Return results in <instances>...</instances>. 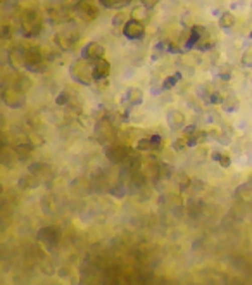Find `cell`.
Returning a JSON list of instances; mask_svg holds the SVG:
<instances>
[{
  "label": "cell",
  "instance_id": "obj_1",
  "mask_svg": "<svg viewBox=\"0 0 252 285\" xmlns=\"http://www.w3.org/2000/svg\"><path fill=\"white\" fill-rule=\"evenodd\" d=\"M19 30H21L25 38L38 37L43 30V18L40 14V9L25 11V13L19 14Z\"/></svg>",
  "mask_w": 252,
  "mask_h": 285
},
{
  "label": "cell",
  "instance_id": "obj_2",
  "mask_svg": "<svg viewBox=\"0 0 252 285\" xmlns=\"http://www.w3.org/2000/svg\"><path fill=\"white\" fill-rule=\"evenodd\" d=\"M69 76L73 78V81H76L78 85L90 86L95 78H93V64L92 61H86V59H78L73 61L69 66Z\"/></svg>",
  "mask_w": 252,
  "mask_h": 285
},
{
  "label": "cell",
  "instance_id": "obj_3",
  "mask_svg": "<svg viewBox=\"0 0 252 285\" xmlns=\"http://www.w3.org/2000/svg\"><path fill=\"white\" fill-rule=\"evenodd\" d=\"M2 102L11 109H21L26 106V92L16 85L4 86L2 90Z\"/></svg>",
  "mask_w": 252,
  "mask_h": 285
},
{
  "label": "cell",
  "instance_id": "obj_4",
  "mask_svg": "<svg viewBox=\"0 0 252 285\" xmlns=\"http://www.w3.org/2000/svg\"><path fill=\"white\" fill-rule=\"evenodd\" d=\"M104 154L111 164H124L128 161V157L132 156L128 145L119 144V142H111V144L105 145Z\"/></svg>",
  "mask_w": 252,
  "mask_h": 285
},
{
  "label": "cell",
  "instance_id": "obj_5",
  "mask_svg": "<svg viewBox=\"0 0 252 285\" xmlns=\"http://www.w3.org/2000/svg\"><path fill=\"white\" fill-rule=\"evenodd\" d=\"M98 0H76L73 6L74 13L80 19H83V21H93V19H97L98 16Z\"/></svg>",
  "mask_w": 252,
  "mask_h": 285
},
{
  "label": "cell",
  "instance_id": "obj_6",
  "mask_svg": "<svg viewBox=\"0 0 252 285\" xmlns=\"http://www.w3.org/2000/svg\"><path fill=\"white\" fill-rule=\"evenodd\" d=\"M37 240L40 244L45 245L47 249H54L61 240V230L56 225H49V227H43L37 233Z\"/></svg>",
  "mask_w": 252,
  "mask_h": 285
},
{
  "label": "cell",
  "instance_id": "obj_7",
  "mask_svg": "<svg viewBox=\"0 0 252 285\" xmlns=\"http://www.w3.org/2000/svg\"><path fill=\"white\" fill-rule=\"evenodd\" d=\"M123 35L128 40H142L145 37V25L137 19H128L123 26Z\"/></svg>",
  "mask_w": 252,
  "mask_h": 285
},
{
  "label": "cell",
  "instance_id": "obj_8",
  "mask_svg": "<svg viewBox=\"0 0 252 285\" xmlns=\"http://www.w3.org/2000/svg\"><path fill=\"white\" fill-rule=\"evenodd\" d=\"M114 135H116V132H114V126L111 125V121H109L107 118H102L95 126L97 140L102 142V144H111Z\"/></svg>",
  "mask_w": 252,
  "mask_h": 285
},
{
  "label": "cell",
  "instance_id": "obj_9",
  "mask_svg": "<svg viewBox=\"0 0 252 285\" xmlns=\"http://www.w3.org/2000/svg\"><path fill=\"white\" fill-rule=\"evenodd\" d=\"M104 55H105V47L98 42H88L83 49H81V57L86 59V61L95 62L97 59L104 57Z\"/></svg>",
  "mask_w": 252,
  "mask_h": 285
},
{
  "label": "cell",
  "instance_id": "obj_10",
  "mask_svg": "<svg viewBox=\"0 0 252 285\" xmlns=\"http://www.w3.org/2000/svg\"><path fill=\"white\" fill-rule=\"evenodd\" d=\"M78 42V35L73 31H59L54 35V43L59 47L61 50H71Z\"/></svg>",
  "mask_w": 252,
  "mask_h": 285
},
{
  "label": "cell",
  "instance_id": "obj_11",
  "mask_svg": "<svg viewBox=\"0 0 252 285\" xmlns=\"http://www.w3.org/2000/svg\"><path fill=\"white\" fill-rule=\"evenodd\" d=\"M26 49H28V47H23L21 43H19V45H16L9 50V64L13 66L14 69L26 68Z\"/></svg>",
  "mask_w": 252,
  "mask_h": 285
},
{
  "label": "cell",
  "instance_id": "obj_12",
  "mask_svg": "<svg viewBox=\"0 0 252 285\" xmlns=\"http://www.w3.org/2000/svg\"><path fill=\"white\" fill-rule=\"evenodd\" d=\"M140 171L147 176V180H156L161 176V164L157 163L154 156H149L145 159H142V168Z\"/></svg>",
  "mask_w": 252,
  "mask_h": 285
},
{
  "label": "cell",
  "instance_id": "obj_13",
  "mask_svg": "<svg viewBox=\"0 0 252 285\" xmlns=\"http://www.w3.org/2000/svg\"><path fill=\"white\" fill-rule=\"evenodd\" d=\"M166 121L169 130H173V132H178L187 126V116L180 109H169L166 113Z\"/></svg>",
  "mask_w": 252,
  "mask_h": 285
},
{
  "label": "cell",
  "instance_id": "obj_14",
  "mask_svg": "<svg viewBox=\"0 0 252 285\" xmlns=\"http://www.w3.org/2000/svg\"><path fill=\"white\" fill-rule=\"evenodd\" d=\"M206 33H207L206 26H199V25L192 26L190 31H188L187 42H185V49H188V50H190V49H195L197 43H199L204 37H206Z\"/></svg>",
  "mask_w": 252,
  "mask_h": 285
},
{
  "label": "cell",
  "instance_id": "obj_15",
  "mask_svg": "<svg viewBox=\"0 0 252 285\" xmlns=\"http://www.w3.org/2000/svg\"><path fill=\"white\" fill-rule=\"evenodd\" d=\"M109 73H111V62L105 57H100L93 62V78H95V81L107 80Z\"/></svg>",
  "mask_w": 252,
  "mask_h": 285
},
{
  "label": "cell",
  "instance_id": "obj_16",
  "mask_svg": "<svg viewBox=\"0 0 252 285\" xmlns=\"http://www.w3.org/2000/svg\"><path fill=\"white\" fill-rule=\"evenodd\" d=\"M18 154H16L14 147H9V145H4L2 147V152H0V161L6 168H14L16 161H18Z\"/></svg>",
  "mask_w": 252,
  "mask_h": 285
},
{
  "label": "cell",
  "instance_id": "obj_17",
  "mask_svg": "<svg viewBox=\"0 0 252 285\" xmlns=\"http://www.w3.org/2000/svg\"><path fill=\"white\" fill-rule=\"evenodd\" d=\"M40 178H38L37 175H33L31 171L25 173V175H21V178L18 180V185L21 188H37L40 187Z\"/></svg>",
  "mask_w": 252,
  "mask_h": 285
},
{
  "label": "cell",
  "instance_id": "obj_18",
  "mask_svg": "<svg viewBox=\"0 0 252 285\" xmlns=\"http://www.w3.org/2000/svg\"><path fill=\"white\" fill-rule=\"evenodd\" d=\"M144 90L139 88V86H130L128 92H126V101L130 102L132 106H142L144 104Z\"/></svg>",
  "mask_w": 252,
  "mask_h": 285
},
{
  "label": "cell",
  "instance_id": "obj_19",
  "mask_svg": "<svg viewBox=\"0 0 252 285\" xmlns=\"http://www.w3.org/2000/svg\"><path fill=\"white\" fill-rule=\"evenodd\" d=\"M235 196L238 201L245 204H252V185L250 183H242L235 188Z\"/></svg>",
  "mask_w": 252,
  "mask_h": 285
},
{
  "label": "cell",
  "instance_id": "obj_20",
  "mask_svg": "<svg viewBox=\"0 0 252 285\" xmlns=\"http://www.w3.org/2000/svg\"><path fill=\"white\" fill-rule=\"evenodd\" d=\"M133 19H137V21H142L144 25H147L149 21H151V9H147L145 6H137L132 9V13H130Z\"/></svg>",
  "mask_w": 252,
  "mask_h": 285
},
{
  "label": "cell",
  "instance_id": "obj_21",
  "mask_svg": "<svg viewBox=\"0 0 252 285\" xmlns=\"http://www.w3.org/2000/svg\"><path fill=\"white\" fill-rule=\"evenodd\" d=\"M221 109L224 111V113H235V111H238L240 109V101H238L237 95H233V93L226 95L221 102Z\"/></svg>",
  "mask_w": 252,
  "mask_h": 285
},
{
  "label": "cell",
  "instance_id": "obj_22",
  "mask_svg": "<svg viewBox=\"0 0 252 285\" xmlns=\"http://www.w3.org/2000/svg\"><path fill=\"white\" fill-rule=\"evenodd\" d=\"M235 23H237V18H235V14L231 13H221L219 14V19H218V25L221 30H231V28L235 26Z\"/></svg>",
  "mask_w": 252,
  "mask_h": 285
},
{
  "label": "cell",
  "instance_id": "obj_23",
  "mask_svg": "<svg viewBox=\"0 0 252 285\" xmlns=\"http://www.w3.org/2000/svg\"><path fill=\"white\" fill-rule=\"evenodd\" d=\"M28 171H31L33 175H37L42 180V178L45 176V175H50L52 168H50L49 164H45V163H33V164H30Z\"/></svg>",
  "mask_w": 252,
  "mask_h": 285
},
{
  "label": "cell",
  "instance_id": "obj_24",
  "mask_svg": "<svg viewBox=\"0 0 252 285\" xmlns=\"http://www.w3.org/2000/svg\"><path fill=\"white\" fill-rule=\"evenodd\" d=\"M102 7L105 9H114V11H121L124 9L128 4H132V0H98Z\"/></svg>",
  "mask_w": 252,
  "mask_h": 285
},
{
  "label": "cell",
  "instance_id": "obj_25",
  "mask_svg": "<svg viewBox=\"0 0 252 285\" xmlns=\"http://www.w3.org/2000/svg\"><path fill=\"white\" fill-rule=\"evenodd\" d=\"M38 0H18V13H25V11H35L38 9Z\"/></svg>",
  "mask_w": 252,
  "mask_h": 285
},
{
  "label": "cell",
  "instance_id": "obj_26",
  "mask_svg": "<svg viewBox=\"0 0 252 285\" xmlns=\"http://www.w3.org/2000/svg\"><path fill=\"white\" fill-rule=\"evenodd\" d=\"M185 137H187V135H185ZM187 138H188V147H197L199 144H202V140L206 138V133H204L202 130L197 128L195 132L192 133V135H188Z\"/></svg>",
  "mask_w": 252,
  "mask_h": 285
},
{
  "label": "cell",
  "instance_id": "obj_27",
  "mask_svg": "<svg viewBox=\"0 0 252 285\" xmlns=\"http://www.w3.org/2000/svg\"><path fill=\"white\" fill-rule=\"evenodd\" d=\"M135 147L139 152H151V150H154V144H152L151 137H144V138H139V140H137Z\"/></svg>",
  "mask_w": 252,
  "mask_h": 285
},
{
  "label": "cell",
  "instance_id": "obj_28",
  "mask_svg": "<svg viewBox=\"0 0 252 285\" xmlns=\"http://www.w3.org/2000/svg\"><path fill=\"white\" fill-rule=\"evenodd\" d=\"M231 76H233V68L230 64H221L218 69V78L221 81H230Z\"/></svg>",
  "mask_w": 252,
  "mask_h": 285
},
{
  "label": "cell",
  "instance_id": "obj_29",
  "mask_svg": "<svg viewBox=\"0 0 252 285\" xmlns=\"http://www.w3.org/2000/svg\"><path fill=\"white\" fill-rule=\"evenodd\" d=\"M180 80H182V73H173V74H169V76L164 78L163 88H164V90H171L173 86H175Z\"/></svg>",
  "mask_w": 252,
  "mask_h": 285
},
{
  "label": "cell",
  "instance_id": "obj_30",
  "mask_svg": "<svg viewBox=\"0 0 252 285\" xmlns=\"http://www.w3.org/2000/svg\"><path fill=\"white\" fill-rule=\"evenodd\" d=\"M176 185H178L180 192L182 190H187L192 187V178L188 175H185V173H180V175H176Z\"/></svg>",
  "mask_w": 252,
  "mask_h": 285
},
{
  "label": "cell",
  "instance_id": "obj_31",
  "mask_svg": "<svg viewBox=\"0 0 252 285\" xmlns=\"http://www.w3.org/2000/svg\"><path fill=\"white\" fill-rule=\"evenodd\" d=\"M16 86H19V88H23L25 92H28V90L33 86V81L30 80L26 74H18V78H16V83H14Z\"/></svg>",
  "mask_w": 252,
  "mask_h": 285
},
{
  "label": "cell",
  "instance_id": "obj_32",
  "mask_svg": "<svg viewBox=\"0 0 252 285\" xmlns=\"http://www.w3.org/2000/svg\"><path fill=\"white\" fill-rule=\"evenodd\" d=\"M212 137L218 142H221L223 145H228L231 142V133H226V130H214L212 132Z\"/></svg>",
  "mask_w": 252,
  "mask_h": 285
},
{
  "label": "cell",
  "instance_id": "obj_33",
  "mask_svg": "<svg viewBox=\"0 0 252 285\" xmlns=\"http://www.w3.org/2000/svg\"><path fill=\"white\" fill-rule=\"evenodd\" d=\"M128 21V14L124 13V9H121V11H117L116 14H114V18H112V26H116V28H123L124 26V23Z\"/></svg>",
  "mask_w": 252,
  "mask_h": 285
},
{
  "label": "cell",
  "instance_id": "obj_34",
  "mask_svg": "<svg viewBox=\"0 0 252 285\" xmlns=\"http://www.w3.org/2000/svg\"><path fill=\"white\" fill-rule=\"evenodd\" d=\"M28 140L33 144V147H42V145H45V138H43L40 133H37V132H30L28 133Z\"/></svg>",
  "mask_w": 252,
  "mask_h": 285
},
{
  "label": "cell",
  "instance_id": "obj_35",
  "mask_svg": "<svg viewBox=\"0 0 252 285\" xmlns=\"http://www.w3.org/2000/svg\"><path fill=\"white\" fill-rule=\"evenodd\" d=\"M202 208H204V203L199 199H192L190 204H188V211H190V215H199V213H202Z\"/></svg>",
  "mask_w": 252,
  "mask_h": 285
},
{
  "label": "cell",
  "instance_id": "obj_36",
  "mask_svg": "<svg viewBox=\"0 0 252 285\" xmlns=\"http://www.w3.org/2000/svg\"><path fill=\"white\" fill-rule=\"evenodd\" d=\"M188 147V138L187 137H182V138H176L175 142H173V150L175 152H182Z\"/></svg>",
  "mask_w": 252,
  "mask_h": 285
},
{
  "label": "cell",
  "instance_id": "obj_37",
  "mask_svg": "<svg viewBox=\"0 0 252 285\" xmlns=\"http://www.w3.org/2000/svg\"><path fill=\"white\" fill-rule=\"evenodd\" d=\"M240 61H242V66H243V68L252 69V47H249V49H247L245 52L242 54Z\"/></svg>",
  "mask_w": 252,
  "mask_h": 285
},
{
  "label": "cell",
  "instance_id": "obj_38",
  "mask_svg": "<svg viewBox=\"0 0 252 285\" xmlns=\"http://www.w3.org/2000/svg\"><path fill=\"white\" fill-rule=\"evenodd\" d=\"M109 192H111V196H114V197H123L126 194V185L124 183H116L114 187L109 188Z\"/></svg>",
  "mask_w": 252,
  "mask_h": 285
},
{
  "label": "cell",
  "instance_id": "obj_39",
  "mask_svg": "<svg viewBox=\"0 0 252 285\" xmlns=\"http://www.w3.org/2000/svg\"><path fill=\"white\" fill-rule=\"evenodd\" d=\"M223 95H221V92H219V90H212L211 92V95H209V104H214V106H221V102H223Z\"/></svg>",
  "mask_w": 252,
  "mask_h": 285
},
{
  "label": "cell",
  "instance_id": "obj_40",
  "mask_svg": "<svg viewBox=\"0 0 252 285\" xmlns=\"http://www.w3.org/2000/svg\"><path fill=\"white\" fill-rule=\"evenodd\" d=\"M211 92H212V90H207L206 85H199V86H197V93H199V97L202 99V101H206V102H209Z\"/></svg>",
  "mask_w": 252,
  "mask_h": 285
},
{
  "label": "cell",
  "instance_id": "obj_41",
  "mask_svg": "<svg viewBox=\"0 0 252 285\" xmlns=\"http://www.w3.org/2000/svg\"><path fill=\"white\" fill-rule=\"evenodd\" d=\"M168 203L171 206H175V208H180V206H183V201H182V196L180 194H169L168 196Z\"/></svg>",
  "mask_w": 252,
  "mask_h": 285
},
{
  "label": "cell",
  "instance_id": "obj_42",
  "mask_svg": "<svg viewBox=\"0 0 252 285\" xmlns=\"http://www.w3.org/2000/svg\"><path fill=\"white\" fill-rule=\"evenodd\" d=\"M56 104L57 106H68L71 104V97H69V93L68 92H61L56 97Z\"/></svg>",
  "mask_w": 252,
  "mask_h": 285
},
{
  "label": "cell",
  "instance_id": "obj_43",
  "mask_svg": "<svg viewBox=\"0 0 252 285\" xmlns=\"http://www.w3.org/2000/svg\"><path fill=\"white\" fill-rule=\"evenodd\" d=\"M11 37H13V26H11L9 23H4L2 25V38L4 40H9Z\"/></svg>",
  "mask_w": 252,
  "mask_h": 285
},
{
  "label": "cell",
  "instance_id": "obj_44",
  "mask_svg": "<svg viewBox=\"0 0 252 285\" xmlns=\"http://www.w3.org/2000/svg\"><path fill=\"white\" fill-rule=\"evenodd\" d=\"M219 166H221V168H230L231 166V157L228 156V154H221V157H219Z\"/></svg>",
  "mask_w": 252,
  "mask_h": 285
},
{
  "label": "cell",
  "instance_id": "obj_45",
  "mask_svg": "<svg viewBox=\"0 0 252 285\" xmlns=\"http://www.w3.org/2000/svg\"><path fill=\"white\" fill-rule=\"evenodd\" d=\"M159 2H161V0H140L142 6H145V7H147V9H151V11L154 9V7H156Z\"/></svg>",
  "mask_w": 252,
  "mask_h": 285
},
{
  "label": "cell",
  "instance_id": "obj_46",
  "mask_svg": "<svg viewBox=\"0 0 252 285\" xmlns=\"http://www.w3.org/2000/svg\"><path fill=\"white\" fill-rule=\"evenodd\" d=\"M151 140H152V144H154V149H159L161 147V142H163V138H161L159 135H152Z\"/></svg>",
  "mask_w": 252,
  "mask_h": 285
},
{
  "label": "cell",
  "instance_id": "obj_47",
  "mask_svg": "<svg viewBox=\"0 0 252 285\" xmlns=\"http://www.w3.org/2000/svg\"><path fill=\"white\" fill-rule=\"evenodd\" d=\"M183 130H185V135L188 137V135H192V133L195 132V130H197V126H195V125H187Z\"/></svg>",
  "mask_w": 252,
  "mask_h": 285
},
{
  "label": "cell",
  "instance_id": "obj_48",
  "mask_svg": "<svg viewBox=\"0 0 252 285\" xmlns=\"http://www.w3.org/2000/svg\"><path fill=\"white\" fill-rule=\"evenodd\" d=\"M219 157H221V152L214 150V152H212V161H219Z\"/></svg>",
  "mask_w": 252,
  "mask_h": 285
},
{
  "label": "cell",
  "instance_id": "obj_49",
  "mask_svg": "<svg viewBox=\"0 0 252 285\" xmlns=\"http://www.w3.org/2000/svg\"><path fill=\"white\" fill-rule=\"evenodd\" d=\"M247 183H250V185H252V175L249 176V181H247Z\"/></svg>",
  "mask_w": 252,
  "mask_h": 285
},
{
  "label": "cell",
  "instance_id": "obj_50",
  "mask_svg": "<svg viewBox=\"0 0 252 285\" xmlns=\"http://www.w3.org/2000/svg\"><path fill=\"white\" fill-rule=\"evenodd\" d=\"M249 38H250V40H252V31H250V33H249Z\"/></svg>",
  "mask_w": 252,
  "mask_h": 285
},
{
  "label": "cell",
  "instance_id": "obj_51",
  "mask_svg": "<svg viewBox=\"0 0 252 285\" xmlns=\"http://www.w3.org/2000/svg\"><path fill=\"white\" fill-rule=\"evenodd\" d=\"M250 83H252V78H250Z\"/></svg>",
  "mask_w": 252,
  "mask_h": 285
}]
</instances>
